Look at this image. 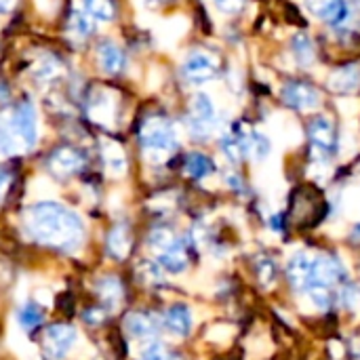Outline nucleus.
<instances>
[{"label":"nucleus","mask_w":360,"mask_h":360,"mask_svg":"<svg viewBox=\"0 0 360 360\" xmlns=\"http://www.w3.org/2000/svg\"><path fill=\"white\" fill-rule=\"evenodd\" d=\"M291 53H293V59L297 61V65L302 68H310L314 65L316 61V49H314V42L308 34L304 32H297L293 38H291Z\"/></svg>","instance_id":"18"},{"label":"nucleus","mask_w":360,"mask_h":360,"mask_svg":"<svg viewBox=\"0 0 360 360\" xmlns=\"http://www.w3.org/2000/svg\"><path fill=\"white\" fill-rule=\"evenodd\" d=\"M306 6L314 17L333 27H344L350 17L348 0H306Z\"/></svg>","instance_id":"11"},{"label":"nucleus","mask_w":360,"mask_h":360,"mask_svg":"<svg viewBox=\"0 0 360 360\" xmlns=\"http://www.w3.org/2000/svg\"><path fill=\"white\" fill-rule=\"evenodd\" d=\"M141 360H175L173 354L162 346V344H150L146 350H143V356Z\"/></svg>","instance_id":"28"},{"label":"nucleus","mask_w":360,"mask_h":360,"mask_svg":"<svg viewBox=\"0 0 360 360\" xmlns=\"http://www.w3.org/2000/svg\"><path fill=\"white\" fill-rule=\"evenodd\" d=\"M108 251L116 259H124L131 251V234L124 226H116L108 236Z\"/></svg>","instance_id":"20"},{"label":"nucleus","mask_w":360,"mask_h":360,"mask_svg":"<svg viewBox=\"0 0 360 360\" xmlns=\"http://www.w3.org/2000/svg\"><path fill=\"white\" fill-rule=\"evenodd\" d=\"M192 325H194L192 312L184 304H175L165 312V327L169 333H173L177 338H188L192 331Z\"/></svg>","instance_id":"14"},{"label":"nucleus","mask_w":360,"mask_h":360,"mask_svg":"<svg viewBox=\"0 0 360 360\" xmlns=\"http://www.w3.org/2000/svg\"><path fill=\"white\" fill-rule=\"evenodd\" d=\"M221 70V59L213 51L205 49H194L186 55L181 63V74L188 82L192 84H205L213 80Z\"/></svg>","instance_id":"6"},{"label":"nucleus","mask_w":360,"mask_h":360,"mask_svg":"<svg viewBox=\"0 0 360 360\" xmlns=\"http://www.w3.org/2000/svg\"><path fill=\"white\" fill-rule=\"evenodd\" d=\"M57 72H59V63L53 57H44L36 68V76L40 80H51L53 76H57Z\"/></svg>","instance_id":"27"},{"label":"nucleus","mask_w":360,"mask_h":360,"mask_svg":"<svg viewBox=\"0 0 360 360\" xmlns=\"http://www.w3.org/2000/svg\"><path fill=\"white\" fill-rule=\"evenodd\" d=\"M253 272H255V281L262 289H272L274 283L278 281V264L272 255L268 253H259L253 262Z\"/></svg>","instance_id":"16"},{"label":"nucleus","mask_w":360,"mask_h":360,"mask_svg":"<svg viewBox=\"0 0 360 360\" xmlns=\"http://www.w3.org/2000/svg\"><path fill=\"white\" fill-rule=\"evenodd\" d=\"M101 154H103V162H105V167H108L110 173H114V175H122V173H124V169H127V158H124V152H122V148H120L118 143L105 141Z\"/></svg>","instance_id":"21"},{"label":"nucleus","mask_w":360,"mask_h":360,"mask_svg":"<svg viewBox=\"0 0 360 360\" xmlns=\"http://www.w3.org/2000/svg\"><path fill=\"white\" fill-rule=\"evenodd\" d=\"M82 165H84V156L74 148H59L49 158L51 171L59 177H68L72 173H78L82 169Z\"/></svg>","instance_id":"13"},{"label":"nucleus","mask_w":360,"mask_h":360,"mask_svg":"<svg viewBox=\"0 0 360 360\" xmlns=\"http://www.w3.org/2000/svg\"><path fill=\"white\" fill-rule=\"evenodd\" d=\"M8 127L21 148H34L38 139V124H36V110L30 101H21L8 120Z\"/></svg>","instance_id":"8"},{"label":"nucleus","mask_w":360,"mask_h":360,"mask_svg":"<svg viewBox=\"0 0 360 360\" xmlns=\"http://www.w3.org/2000/svg\"><path fill=\"white\" fill-rule=\"evenodd\" d=\"M281 99L287 108L297 112H310L321 105L319 89L306 80H289L281 91Z\"/></svg>","instance_id":"7"},{"label":"nucleus","mask_w":360,"mask_h":360,"mask_svg":"<svg viewBox=\"0 0 360 360\" xmlns=\"http://www.w3.org/2000/svg\"><path fill=\"white\" fill-rule=\"evenodd\" d=\"M139 143L148 154L167 156L177 148L175 124L167 116H148L139 129Z\"/></svg>","instance_id":"3"},{"label":"nucleus","mask_w":360,"mask_h":360,"mask_svg":"<svg viewBox=\"0 0 360 360\" xmlns=\"http://www.w3.org/2000/svg\"><path fill=\"white\" fill-rule=\"evenodd\" d=\"M308 143L316 158H321L325 162L331 160L340 150V135H338V127H335L333 118H329L325 114L314 116L308 122Z\"/></svg>","instance_id":"5"},{"label":"nucleus","mask_w":360,"mask_h":360,"mask_svg":"<svg viewBox=\"0 0 360 360\" xmlns=\"http://www.w3.org/2000/svg\"><path fill=\"white\" fill-rule=\"evenodd\" d=\"M327 200L312 188H300L291 196L287 215L289 228H314L327 217Z\"/></svg>","instance_id":"2"},{"label":"nucleus","mask_w":360,"mask_h":360,"mask_svg":"<svg viewBox=\"0 0 360 360\" xmlns=\"http://www.w3.org/2000/svg\"><path fill=\"white\" fill-rule=\"evenodd\" d=\"M86 15H91L97 21H112L116 15L114 0H80Z\"/></svg>","instance_id":"22"},{"label":"nucleus","mask_w":360,"mask_h":360,"mask_svg":"<svg viewBox=\"0 0 360 360\" xmlns=\"http://www.w3.org/2000/svg\"><path fill=\"white\" fill-rule=\"evenodd\" d=\"M8 173L4 171V169H0V196L4 194V190H6V186H8Z\"/></svg>","instance_id":"30"},{"label":"nucleus","mask_w":360,"mask_h":360,"mask_svg":"<svg viewBox=\"0 0 360 360\" xmlns=\"http://www.w3.org/2000/svg\"><path fill=\"white\" fill-rule=\"evenodd\" d=\"M70 32L76 36V38H86V36H91V32H93V23H91V19H89V15L82 11H78V13H72V17H70Z\"/></svg>","instance_id":"25"},{"label":"nucleus","mask_w":360,"mask_h":360,"mask_svg":"<svg viewBox=\"0 0 360 360\" xmlns=\"http://www.w3.org/2000/svg\"><path fill=\"white\" fill-rule=\"evenodd\" d=\"M219 124V112L211 95L196 93L190 103L188 114V131L194 139H209Z\"/></svg>","instance_id":"4"},{"label":"nucleus","mask_w":360,"mask_h":360,"mask_svg":"<svg viewBox=\"0 0 360 360\" xmlns=\"http://www.w3.org/2000/svg\"><path fill=\"white\" fill-rule=\"evenodd\" d=\"M270 150H272L270 139L264 133L253 131V135H251V156H255V160H266L270 156Z\"/></svg>","instance_id":"26"},{"label":"nucleus","mask_w":360,"mask_h":360,"mask_svg":"<svg viewBox=\"0 0 360 360\" xmlns=\"http://www.w3.org/2000/svg\"><path fill=\"white\" fill-rule=\"evenodd\" d=\"M251 135L253 131L245 124H234L228 129V133H224L219 146L230 162H243L247 156H251Z\"/></svg>","instance_id":"9"},{"label":"nucleus","mask_w":360,"mask_h":360,"mask_svg":"<svg viewBox=\"0 0 360 360\" xmlns=\"http://www.w3.org/2000/svg\"><path fill=\"white\" fill-rule=\"evenodd\" d=\"M327 86L338 95H352L360 89V63H346L327 76Z\"/></svg>","instance_id":"12"},{"label":"nucleus","mask_w":360,"mask_h":360,"mask_svg":"<svg viewBox=\"0 0 360 360\" xmlns=\"http://www.w3.org/2000/svg\"><path fill=\"white\" fill-rule=\"evenodd\" d=\"M213 4H215L217 11L224 13V15H236L238 11H243L245 0H213Z\"/></svg>","instance_id":"29"},{"label":"nucleus","mask_w":360,"mask_h":360,"mask_svg":"<svg viewBox=\"0 0 360 360\" xmlns=\"http://www.w3.org/2000/svg\"><path fill=\"white\" fill-rule=\"evenodd\" d=\"M97 291H99V297H101L110 308H114V306H118V304L122 302V285H120V281L114 278V276L101 278V281L97 283Z\"/></svg>","instance_id":"23"},{"label":"nucleus","mask_w":360,"mask_h":360,"mask_svg":"<svg viewBox=\"0 0 360 360\" xmlns=\"http://www.w3.org/2000/svg\"><path fill=\"white\" fill-rule=\"evenodd\" d=\"M25 226L34 240L63 251L76 249L84 236L82 219L57 202H38L30 207L25 213Z\"/></svg>","instance_id":"1"},{"label":"nucleus","mask_w":360,"mask_h":360,"mask_svg":"<svg viewBox=\"0 0 360 360\" xmlns=\"http://www.w3.org/2000/svg\"><path fill=\"white\" fill-rule=\"evenodd\" d=\"M97 59H99V65L103 72L108 74H120L127 65V57L122 53V49L116 44V42H101L99 49H97Z\"/></svg>","instance_id":"15"},{"label":"nucleus","mask_w":360,"mask_h":360,"mask_svg":"<svg viewBox=\"0 0 360 360\" xmlns=\"http://www.w3.org/2000/svg\"><path fill=\"white\" fill-rule=\"evenodd\" d=\"M76 329L70 325H53L44 331V352L53 360L65 359L76 344Z\"/></svg>","instance_id":"10"},{"label":"nucleus","mask_w":360,"mask_h":360,"mask_svg":"<svg viewBox=\"0 0 360 360\" xmlns=\"http://www.w3.org/2000/svg\"><path fill=\"white\" fill-rule=\"evenodd\" d=\"M44 314L42 310L36 306V304H27L21 312H19V325L25 329V331H34L40 323H42Z\"/></svg>","instance_id":"24"},{"label":"nucleus","mask_w":360,"mask_h":360,"mask_svg":"<svg viewBox=\"0 0 360 360\" xmlns=\"http://www.w3.org/2000/svg\"><path fill=\"white\" fill-rule=\"evenodd\" d=\"M124 329L135 340H148V338H154L158 333L156 321L150 314H143V312L129 314L127 321H124Z\"/></svg>","instance_id":"17"},{"label":"nucleus","mask_w":360,"mask_h":360,"mask_svg":"<svg viewBox=\"0 0 360 360\" xmlns=\"http://www.w3.org/2000/svg\"><path fill=\"white\" fill-rule=\"evenodd\" d=\"M184 173L190 177V179H205L209 175L215 173V162L211 156L207 154H200V152H192L186 156L184 160Z\"/></svg>","instance_id":"19"}]
</instances>
